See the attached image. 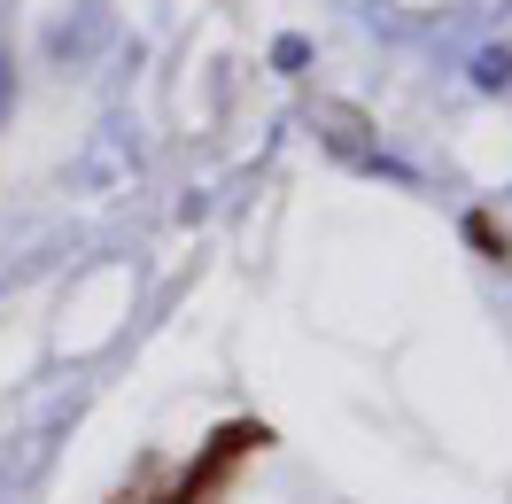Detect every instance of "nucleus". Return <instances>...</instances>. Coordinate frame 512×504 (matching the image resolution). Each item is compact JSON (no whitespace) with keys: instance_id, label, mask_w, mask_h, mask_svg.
Listing matches in <instances>:
<instances>
[{"instance_id":"1","label":"nucleus","mask_w":512,"mask_h":504,"mask_svg":"<svg viewBox=\"0 0 512 504\" xmlns=\"http://www.w3.org/2000/svg\"><path fill=\"white\" fill-rule=\"evenodd\" d=\"M264 442H272V435H264L256 419H233V427H218V435L202 442V458H194V466L179 473V481H171V489H163L156 504H218L225 489H233V473L249 466Z\"/></svg>"}]
</instances>
